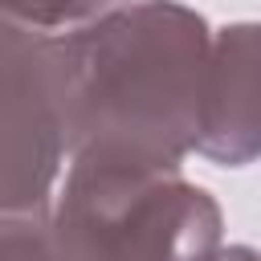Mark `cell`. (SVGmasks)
<instances>
[{"instance_id": "obj_1", "label": "cell", "mask_w": 261, "mask_h": 261, "mask_svg": "<svg viewBox=\"0 0 261 261\" xmlns=\"http://www.w3.org/2000/svg\"><path fill=\"white\" fill-rule=\"evenodd\" d=\"M69 163L175 171L200 139L212 41L175 0H143L57 37Z\"/></svg>"}, {"instance_id": "obj_2", "label": "cell", "mask_w": 261, "mask_h": 261, "mask_svg": "<svg viewBox=\"0 0 261 261\" xmlns=\"http://www.w3.org/2000/svg\"><path fill=\"white\" fill-rule=\"evenodd\" d=\"M69 122L53 33L4 24V216H45Z\"/></svg>"}, {"instance_id": "obj_3", "label": "cell", "mask_w": 261, "mask_h": 261, "mask_svg": "<svg viewBox=\"0 0 261 261\" xmlns=\"http://www.w3.org/2000/svg\"><path fill=\"white\" fill-rule=\"evenodd\" d=\"M196 155L241 167L261 155V24H228L212 41Z\"/></svg>"}, {"instance_id": "obj_4", "label": "cell", "mask_w": 261, "mask_h": 261, "mask_svg": "<svg viewBox=\"0 0 261 261\" xmlns=\"http://www.w3.org/2000/svg\"><path fill=\"white\" fill-rule=\"evenodd\" d=\"M114 4H130V0H4V16L8 24L33 29V33H49L73 20H90V16H110Z\"/></svg>"}, {"instance_id": "obj_5", "label": "cell", "mask_w": 261, "mask_h": 261, "mask_svg": "<svg viewBox=\"0 0 261 261\" xmlns=\"http://www.w3.org/2000/svg\"><path fill=\"white\" fill-rule=\"evenodd\" d=\"M212 261H261L253 249H245V245H232V249H220Z\"/></svg>"}]
</instances>
